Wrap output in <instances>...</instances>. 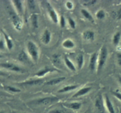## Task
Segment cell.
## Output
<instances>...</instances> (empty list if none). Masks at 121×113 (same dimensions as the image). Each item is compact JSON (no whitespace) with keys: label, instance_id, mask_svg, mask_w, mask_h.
Returning a JSON list of instances; mask_svg holds the SVG:
<instances>
[{"label":"cell","instance_id":"obj_1","mask_svg":"<svg viewBox=\"0 0 121 113\" xmlns=\"http://www.w3.org/2000/svg\"><path fill=\"white\" fill-rule=\"evenodd\" d=\"M28 54L34 62H37L39 58V49L36 44L32 41H28L27 45Z\"/></svg>","mask_w":121,"mask_h":113},{"label":"cell","instance_id":"obj_2","mask_svg":"<svg viewBox=\"0 0 121 113\" xmlns=\"http://www.w3.org/2000/svg\"><path fill=\"white\" fill-rule=\"evenodd\" d=\"M108 55L107 47L105 46H102L100 50V54L98 56V71H100L104 68L105 65L106 60Z\"/></svg>","mask_w":121,"mask_h":113},{"label":"cell","instance_id":"obj_3","mask_svg":"<svg viewBox=\"0 0 121 113\" xmlns=\"http://www.w3.org/2000/svg\"><path fill=\"white\" fill-rule=\"evenodd\" d=\"M9 16L15 29L19 31L21 30L22 27V22L20 17L13 11H9Z\"/></svg>","mask_w":121,"mask_h":113},{"label":"cell","instance_id":"obj_4","mask_svg":"<svg viewBox=\"0 0 121 113\" xmlns=\"http://www.w3.org/2000/svg\"><path fill=\"white\" fill-rule=\"evenodd\" d=\"M46 6L50 18L52 19V20L54 23H57L58 21H59V18H58L57 14L54 9V8L48 2H46Z\"/></svg>","mask_w":121,"mask_h":113},{"label":"cell","instance_id":"obj_5","mask_svg":"<svg viewBox=\"0 0 121 113\" xmlns=\"http://www.w3.org/2000/svg\"><path fill=\"white\" fill-rule=\"evenodd\" d=\"M59 100V98L56 97H47L40 98L36 101V103L39 105H48Z\"/></svg>","mask_w":121,"mask_h":113},{"label":"cell","instance_id":"obj_6","mask_svg":"<svg viewBox=\"0 0 121 113\" xmlns=\"http://www.w3.org/2000/svg\"><path fill=\"white\" fill-rule=\"evenodd\" d=\"M0 66L5 69H7L10 70L11 71H14V72H21L22 71V69L19 66H17L15 64L11 63H0Z\"/></svg>","mask_w":121,"mask_h":113},{"label":"cell","instance_id":"obj_7","mask_svg":"<svg viewBox=\"0 0 121 113\" xmlns=\"http://www.w3.org/2000/svg\"><path fill=\"white\" fill-rule=\"evenodd\" d=\"M95 107L100 113H104V105L102 96L99 95L95 101Z\"/></svg>","mask_w":121,"mask_h":113},{"label":"cell","instance_id":"obj_8","mask_svg":"<svg viewBox=\"0 0 121 113\" xmlns=\"http://www.w3.org/2000/svg\"><path fill=\"white\" fill-rule=\"evenodd\" d=\"M98 59V54L97 52H95L91 55V58H90L89 62V68L92 71H93L95 69V68L96 66L97 60Z\"/></svg>","mask_w":121,"mask_h":113},{"label":"cell","instance_id":"obj_9","mask_svg":"<svg viewBox=\"0 0 121 113\" xmlns=\"http://www.w3.org/2000/svg\"><path fill=\"white\" fill-rule=\"evenodd\" d=\"M51 37H52V35H51L50 32L48 29H46L44 32L43 35L41 36V42L44 44V45H48L50 42Z\"/></svg>","mask_w":121,"mask_h":113},{"label":"cell","instance_id":"obj_10","mask_svg":"<svg viewBox=\"0 0 121 113\" xmlns=\"http://www.w3.org/2000/svg\"><path fill=\"white\" fill-rule=\"evenodd\" d=\"M95 33L92 30H86L83 33V38L87 41H93L95 40Z\"/></svg>","mask_w":121,"mask_h":113},{"label":"cell","instance_id":"obj_11","mask_svg":"<svg viewBox=\"0 0 121 113\" xmlns=\"http://www.w3.org/2000/svg\"><path fill=\"white\" fill-rule=\"evenodd\" d=\"M105 104H106V107L107 108L108 111H109V113H115L114 107L112 104V102H111V99H109L108 96L107 95H105Z\"/></svg>","mask_w":121,"mask_h":113},{"label":"cell","instance_id":"obj_12","mask_svg":"<svg viewBox=\"0 0 121 113\" xmlns=\"http://www.w3.org/2000/svg\"><path fill=\"white\" fill-rule=\"evenodd\" d=\"M91 87H84L80 89V90L78 91L76 94H74L73 95V98H78V97H80L81 96L85 95L86 94L88 93L91 90Z\"/></svg>","mask_w":121,"mask_h":113},{"label":"cell","instance_id":"obj_13","mask_svg":"<svg viewBox=\"0 0 121 113\" xmlns=\"http://www.w3.org/2000/svg\"><path fill=\"white\" fill-rule=\"evenodd\" d=\"M66 107L69 108L70 109H72L74 110H78L81 108L82 104L79 102H73L71 103H67V104H64Z\"/></svg>","mask_w":121,"mask_h":113},{"label":"cell","instance_id":"obj_14","mask_svg":"<svg viewBox=\"0 0 121 113\" xmlns=\"http://www.w3.org/2000/svg\"><path fill=\"white\" fill-rule=\"evenodd\" d=\"M62 46L64 48H66L67 49H72L74 47L75 44L71 39H66L63 42Z\"/></svg>","mask_w":121,"mask_h":113},{"label":"cell","instance_id":"obj_15","mask_svg":"<svg viewBox=\"0 0 121 113\" xmlns=\"http://www.w3.org/2000/svg\"><path fill=\"white\" fill-rule=\"evenodd\" d=\"M13 2L18 13L20 14H22V12H23L22 1H20V0H14V1H13Z\"/></svg>","mask_w":121,"mask_h":113},{"label":"cell","instance_id":"obj_16","mask_svg":"<svg viewBox=\"0 0 121 113\" xmlns=\"http://www.w3.org/2000/svg\"><path fill=\"white\" fill-rule=\"evenodd\" d=\"M65 79H66L65 77H59V78H54V79H51L49 81L47 82L46 84L48 85H55L61 82H63Z\"/></svg>","mask_w":121,"mask_h":113},{"label":"cell","instance_id":"obj_17","mask_svg":"<svg viewBox=\"0 0 121 113\" xmlns=\"http://www.w3.org/2000/svg\"><path fill=\"white\" fill-rule=\"evenodd\" d=\"M78 87V85H68V86H65V87L62 88L61 89L59 90V91H58V92H59V93H65V92H69V91H73V90L76 89Z\"/></svg>","mask_w":121,"mask_h":113},{"label":"cell","instance_id":"obj_18","mask_svg":"<svg viewBox=\"0 0 121 113\" xmlns=\"http://www.w3.org/2000/svg\"><path fill=\"white\" fill-rule=\"evenodd\" d=\"M81 13L82 14L83 16L86 20H87L88 21H91V22L92 23L94 22V19H93V17H92V15H91V14L88 11L86 10V9H82L81 10Z\"/></svg>","mask_w":121,"mask_h":113},{"label":"cell","instance_id":"obj_19","mask_svg":"<svg viewBox=\"0 0 121 113\" xmlns=\"http://www.w3.org/2000/svg\"><path fill=\"white\" fill-rule=\"evenodd\" d=\"M65 62L66 65L67 66V67L69 69L70 71H73V72H75L76 71V68L75 66L74 65V64L72 63V62L69 59V58L67 56H65Z\"/></svg>","mask_w":121,"mask_h":113},{"label":"cell","instance_id":"obj_20","mask_svg":"<svg viewBox=\"0 0 121 113\" xmlns=\"http://www.w3.org/2000/svg\"><path fill=\"white\" fill-rule=\"evenodd\" d=\"M54 71V70L52 69L46 68H44L43 69L40 70L39 72H37V73H35V75L38 77H44V76L46 75V74H47L48 73L52 72V71Z\"/></svg>","mask_w":121,"mask_h":113},{"label":"cell","instance_id":"obj_21","mask_svg":"<svg viewBox=\"0 0 121 113\" xmlns=\"http://www.w3.org/2000/svg\"><path fill=\"white\" fill-rule=\"evenodd\" d=\"M43 82V81L42 79H31V80L27 81L25 82L23 84L24 85H37L41 84Z\"/></svg>","mask_w":121,"mask_h":113},{"label":"cell","instance_id":"obj_22","mask_svg":"<svg viewBox=\"0 0 121 113\" xmlns=\"http://www.w3.org/2000/svg\"><path fill=\"white\" fill-rule=\"evenodd\" d=\"M18 59L22 62H26L28 60V55L24 51L22 50L18 56Z\"/></svg>","mask_w":121,"mask_h":113},{"label":"cell","instance_id":"obj_23","mask_svg":"<svg viewBox=\"0 0 121 113\" xmlns=\"http://www.w3.org/2000/svg\"><path fill=\"white\" fill-rule=\"evenodd\" d=\"M32 25H33V27L35 28H37L39 27V21H38V15L36 14H32L31 18Z\"/></svg>","mask_w":121,"mask_h":113},{"label":"cell","instance_id":"obj_24","mask_svg":"<svg viewBox=\"0 0 121 113\" xmlns=\"http://www.w3.org/2000/svg\"><path fill=\"white\" fill-rule=\"evenodd\" d=\"M77 64H78V68L79 69H82V68L83 67V65L84 63V57L83 55L82 54L78 55V56L77 57Z\"/></svg>","mask_w":121,"mask_h":113},{"label":"cell","instance_id":"obj_25","mask_svg":"<svg viewBox=\"0 0 121 113\" xmlns=\"http://www.w3.org/2000/svg\"><path fill=\"white\" fill-rule=\"evenodd\" d=\"M3 34L4 36V37L5 39V41L6 43H7V47L9 50H11L13 47V43L12 42V40H11L9 38L8 36L5 33L3 32Z\"/></svg>","mask_w":121,"mask_h":113},{"label":"cell","instance_id":"obj_26","mask_svg":"<svg viewBox=\"0 0 121 113\" xmlns=\"http://www.w3.org/2000/svg\"><path fill=\"white\" fill-rule=\"evenodd\" d=\"M121 34L120 32H117L115 35L113 36V44L115 46H117L119 43V41L121 40Z\"/></svg>","mask_w":121,"mask_h":113},{"label":"cell","instance_id":"obj_27","mask_svg":"<svg viewBox=\"0 0 121 113\" xmlns=\"http://www.w3.org/2000/svg\"><path fill=\"white\" fill-rule=\"evenodd\" d=\"M96 17L97 18L102 20L105 17V12L103 9H100L98 11H97L96 14Z\"/></svg>","mask_w":121,"mask_h":113},{"label":"cell","instance_id":"obj_28","mask_svg":"<svg viewBox=\"0 0 121 113\" xmlns=\"http://www.w3.org/2000/svg\"><path fill=\"white\" fill-rule=\"evenodd\" d=\"M67 20H68L69 24V26H70L71 28H72V29H75L76 26V24L75 21H74V20H73V18H72L71 17H68Z\"/></svg>","mask_w":121,"mask_h":113},{"label":"cell","instance_id":"obj_29","mask_svg":"<svg viewBox=\"0 0 121 113\" xmlns=\"http://www.w3.org/2000/svg\"><path fill=\"white\" fill-rule=\"evenodd\" d=\"M28 5V7L30 9H34L35 8V1L33 0H28L27 1Z\"/></svg>","mask_w":121,"mask_h":113},{"label":"cell","instance_id":"obj_30","mask_svg":"<svg viewBox=\"0 0 121 113\" xmlns=\"http://www.w3.org/2000/svg\"><path fill=\"white\" fill-rule=\"evenodd\" d=\"M97 2L96 0H86V1H84L83 5L85 6H90L92 5L95 4L96 2Z\"/></svg>","mask_w":121,"mask_h":113},{"label":"cell","instance_id":"obj_31","mask_svg":"<svg viewBox=\"0 0 121 113\" xmlns=\"http://www.w3.org/2000/svg\"><path fill=\"white\" fill-rule=\"evenodd\" d=\"M6 88L9 91H11L13 92H20L21 91V90H19V89L16 88L15 87H13V86H8L6 87Z\"/></svg>","mask_w":121,"mask_h":113},{"label":"cell","instance_id":"obj_32","mask_svg":"<svg viewBox=\"0 0 121 113\" xmlns=\"http://www.w3.org/2000/svg\"><path fill=\"white\" fill-rule=\"evenodd\" d=\"M60 25L62 28L65 27L66 26V20H65V17L63 16H61L60 17Z\"/></svg>","mask_w":121,"mask_h":113},{"label":"cell","instance_id":"obj_33","mask_svg":"<svg viewBox=\"0 0 121 113\" xmlns=\"http://www.w3.org/2000/svg\"><path fill=\"white\" fill-rule=\"evenodd\" d=\"M66 7L67 9H72L73 8V4L71 1H68L66 2Z\"/></svg>","mask_w":121,"mask_h":113},{"label":"cell","instance_id":"obj_34","mask_svg":"<svg viewBox=\"0 0 121 113\" xmlns=\"http://www.w3.org/2000/svg\"><path fill=\"white\" fill-rule=\"evenodd\" d=\"M112 94H113L115 97H116L118 99L121 101V93L118 92H113Z\"/></svg>","mask_w":121,"mask_h":113},{"label":"cell","instance_id":"obj_35","mask_svg":"<svg viewBox=\"0 0 121 113\" xmlns=\"http://www.w3.org/2000/svg\"><path fill=\"white\" fill-rule=\"evenodd\" d=\"M117 59H118V63L119 65L121 66V53L117 54Z\"/></svg>","mask_w":121,"mask_h":113},{"label":"cell","instance_id":"obj_36","mask_svg":"<svg viewBox=\"0 0 121 113\" xmlns=\"http://www.w3.org/2000/svg\"><path fill=\"white\" fill-rule=\"evenodd\" d=\"M50 113H64V112L61 110H53V111H51Z\"/></svg>","mask_w":121,"mask_h":113},{"label":"cell","instance_id":"obj_37","mask_svg":"<svg viewBox=\"0 0 121 113\" xmlns=\"http://www.w3.org/2000/svg\"><path fill=\"white\" fill-rule=\"evenodd\" d=\"M117 18H118V20L121 19V9H119L118 11V13H117Z\"/></svg>","mask_w":121,"mask_h":113},{"label":"cell","instance_id":"obj_38","mask_svg":"<svg viewBox=\"0 0 121 113\" xmlns=\"http://www.w3.org/2000/svg\"><path fill=\"white\" fill-rule=\"evenodd\" d=\"M4 48V42L1 40H0V49H3Z\"/></svg>","mask_w":121,"mask_h":113},{"label":"cell","instance_id":"obj_39","mask_svg":"<svg viewBox=\"0 0 121 113\" xmlns=\"http://www.w3.org/2000/svg\"><path fill=\"white\" fill-rule=\"evenodd\" d=\"M5 73H4V72L0 71V76H5Z\"/></svg>","mask_w":121,"mask_h":113},{"label":"cell","instance_id":"obj_40","mask_svg":"<svg viewBox=\"0 0 121 113\" xmlns=\"http://www.w3.org/2000/svg\"><path fill=\"white\" fill-rule=\"evenodd\" d=\"M119 82H120V83H121V78H119Z\"/></svg>","mask_w":121,"mask_h":113},{"label":"cell","instance_id":"obj_41","mask_svg":"<svg viewBox=\"0 0 121 113\" xmlns=\"http://www.w3.org/2000/svg\"><path fill=\"white\" fill-rule=\"evenodd\" d=\"M2 58V56L1 55V54H0V58Z\"/></svg>","mask_w":121,"mask_h":113},{"label":"cell","instance_id":"obj_42","mask_svg":"<svg viewBox=\"0 0 121 113\" xmlns=\"http://www.w3.org/2000/svg\"><path fill=\"white\" fill-rule=\"evenodd\" d=\"M0 113H4L3 112V111H0Z\"/></svg>","mask_w":121,"mask_h":113},{"label":"cell","instance_id":"obj_43","mask_svg":"<svg viewBox=\"0 0 121 113\" xmlns=\"http://www.w3.org/2000/svg\"><path fill=\"white\" fill-rule=\"evenodd\" d=\"M1 95V92H0V95Z\"/></svg>","mask_w":121,"mask_h":113},{"label":"cell","instance_id":"obj_44","mask_svg":"<svg viewBox=\"0 0 121 113\" xmlns=\"http://www.w3.org/2000/svg\"><path fill=\"white\" fill-rule=\"evenodd\" d=\"M0 40H1V39H0Z\"/></svg>","mask_w":121,"mask_h":113}]
</instances>
